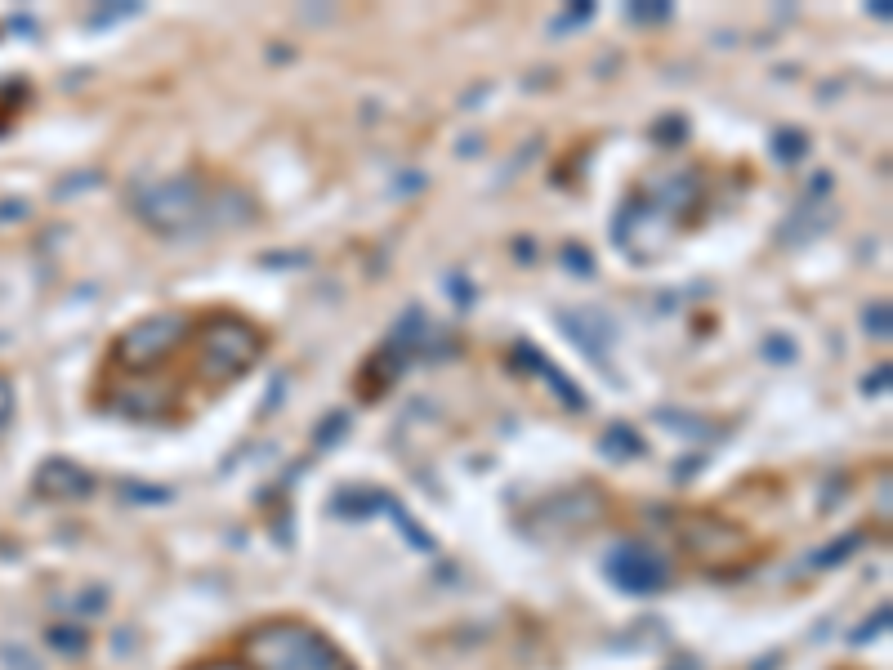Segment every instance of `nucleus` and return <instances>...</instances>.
Masks as SVG:
<instances>
[{
	"label": "nucleus",
	"instance_id": "f03ea898",
	"mask_svg": "<svg viewBox=\"0 0 893 670\" xmlns=\"http://www.w3.org/2000/svg\"><path fill=\"white\" fill-rule=\"evenodd\" d=\"M237 657L251 670H353L340 644H331L318 626L300 617H273L251 626Z\"/></svg>",
	"mask_w": 893,
	"mask_h": 670
},
{
	"label": "nucleus",
	"instance_id": "7ed1b4c3",
	"mask_svg": "<svg viewBox=\"0 0 893 670\" xmlns=\"http://www.w3.org/2000/svg\"><path fill=\"white\" fill-rule=\"evenodd\" d=\"M188 670H251V666H246L242 657H210V662H197Z\"/></svg>",
	"mask_w": 893,
	"mask_h": 670
},
{
	"label": "nucleus",
	"instance_id": "f257e3e1",
	"mask_svg": "<svg viewBox=\"0 0 893 670\" xmlns=\"http://www.w3.org/2000/svg\"><path fill=\"white\" fill-rule=\"evenodd\" d=\"M277 335L233 300H170L103 340L85 402L134 429H188L268 362Z\"/></svg>",
	"mask_w": 893,
	"mask_h": 670
}]
</instances>
